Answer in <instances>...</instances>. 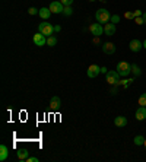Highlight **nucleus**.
I'll return each mask as SVG.
<instances>
[{
  "mask_svg": "<svg viewBox=\"0 0 146 162\" xmlns=\"http://www.w3.org/2000/svg\"><path fill=\"white\" fill-rule=\"evenodd\" d=\"M116 70L118 72V75L123 77L129 76V75H131V64L127 62H120L118 64H117Z\"/></svg>",
  "mask_w": 146,
  "mask_h": 162,
  "instance_id": "obj_1",
  "label": "nucleus"
},
{
  "mask_svg": "<svg viewBox=\"0 0 146 162\" xmlns=\"http://www.w3.org/2000/svg\"><path fill=\"white\" fill-rule=\"evenodd\" d=\"M38 32L44 34L45 37H51V35L56 34V31H54V25L48 24V22H43V24L38 25Z\"/></svg>",
  "mask_w": 146,
  "mask_h": 162,
  "instance_id": "obj_2",
  "label": "nucleus"
},
{
  "mask_svg": "<svg viewBox=\"0 0 146 162\" xmlns=\"http://www.w3.org/2000/svg\"><path fill=\"white\" fill-rule=\"evenodd\" d=\"M95 18H97L98 24H108L111 15H110V12L107 9H98L97 13H95Z\"/></svg>",
  "mask_w": 146,
  "mask_h": 162,
  "instance_id": "obj_3",
  "label": "nucleus"
},
{
  "mask_svg": "<svg viewBox=\"0 0 146 162\" xmlns=\"http://www.w3.org/2000/svg\"><path fill=\"white\" fill-rule=\"evenodd\" d=\"M105 81L110 83V85H117V82L120 81V75L117 70H110L105 75Z\"/></svg>",
  "mask_w": 146,
  "mask_h": 162,
  "instance_id": "obj_4",
  "label": "nucleus"
},
{
  "mask_svg": "<svg viewBox=\"0 0 146 162\" xmlns=\"http://www.w3.org/2000/svg\"><path fill=\"white\" fill-rule=\"evenodd\" d=\"M48 7H50V10H51V13H56V15L63 13V9H64V6L62 5L60 0H54V2H51Z\"/></svg>",
  "mask_w": 146,
  "mask_h": 162,
  "instance_id": "obj_5",
  "label": "nucleus"
},
{
  "mask_svg": "<svg viewBox=\"0 0 146 162\" xmlns=\"http://www.w3.org/2000/svg\"><path fill=\"white\" fill-rule=\"evenodd\" d=\"M32 41H34V44L37 47H44V45L47 44V37L41 32H37L34 37H32Z\"/></svg>",
  "mask_w": 146,
  "mask_h": 162,
  "instance_id": "obj_6",
  "label": "nucleus"
},
{
  "mask_svg": "<svg viewBox=\"0 0 146 162\" xmlns=\"http://www.w3.org/2000/svg\"><path fill=\"white\" fill-rule=\"evenodd\" d=\"M99 73H101V67L98 66V64H91V66L88 67V72H86L88 77H97Z\"/></svg>",
  "mask_w": 146,
  "mask_h": 162,
  "instance_id": "obj_7",
  "label": "nucleus"
},
{
  "mask_svg": "<svg viewBox=\"0 0 146 162\" xmlns=\"http://www.w3.org/2000/svg\"><path fill=\"white\" fill-rule=\"evenodd\" d=\"M129 47H130V50L133 53H139L142 48H143V43L139 41L137 38H135V39H131L130 43H129Z\"/></svg>",
  "mask_w": 146,
  "mask_h": 162,
  "instance_id": "obj_8",
  "label": "nucleus"
},
{
  "mask_svg": "<svg viewBox=\"0 0 146 162\" xmlns=\"http://www.w3.org/2000/svg\"><path fill=\"white\" fill-rule=\"evenodd\" d=\"M89 31H91L92 35L99 37V35H102V32H104V28H102L101 24H92L91 26H89Z\"/></svg>",
  "mask_w": 146,
  "mask_h": 162,
  "instance_id": "obj_9",
  "label": "nucleus"
},
{
  "mask_svg": "<svg viewBox=\"0 0 146 162\" xmlns=\"http://www.w3.org/2000/svg\"><path fill=\"white\" fill-rule=\"evenodd\" d=\"M101 47H102V51L105 53V54H114V53H116V50H117L116 45H114L112 43H110V41L104 43Z\"/></svg>",
  "mask_w": 146,
  "mask_h": 162,
  "instance_id": "obj_10",
  "label": "nucleus"
},
{
  "mask_svg": "<svg viewBox=\"0 0 146 162\" xmlns=\"http://www.w3.org/2000/svg\"><path fill=\"white\" fill-rule=\"evenodd\" d=\"M117 28H116V24H105V26H104V34L105 35H108V37H112L114 34H116Z\"/></svg>",
  "mask_w": 146,
  "mask_h": 162,
  "instance_id": "obj_11",
  "label": "nucleus"
},
{
  "mask_svg": "<svg viewBox=\"0 0 146 162\" xmlns=\"http://www.w3.org/2000/svg\"><path fill=\"white\" fill-rule=\"evenodd\" d=\"M62 107V100L58 98V96H53L51 100H50V108L51 110H58Z\"/></svg>",
  "mask_w": 146,
  "mask_h": 162,
  "instance_id": "obj_12",
  "label": "nucleus"
},
{
  "mask_svg": "<svg viewBox=\"0 0 146 162\" xmlns=\"http://www.w3.org/2000/svg\"><path fill=\"white\" fill-rule=\"evenodd\" d=\"M146 118V107H139L136 110V120L143 121Z\"/></svg>",
  "mask_w": 146,
  "mask_h": 162,
  "instance_id": "obj_13",
  "label": "nucleus"
},
{
  "mask_svg": "<svg viewBox=\"0 0 146 162\" xmlns=\"http://www.w3.org/2000/svg\"><path fill=\"white\" fill-rule=\"evenodd\" d=\"M114 124H116L117 127H126L127 126V118L126 117H123V115H118L114 118Z\"/></svg>",
  "mask_w": 146,
  "mask_h": 162,
  "instance_id": "obj_14",
  "label": "nucleus"
},
{
  "mask_svg": "<svg viewBox=\"0 0 146 162\" xmlns=\"http://www.w3.org/2000/svg\"><path fill=\"white\" fill-rule=\"evenodd\" d=\"M7 155H9V149H7V146L6 145H2L0 146V161L3 162L7 159Z\"/></svg>",
  "mask_w": 146,
  "mask_h": 162,
  "instance_id": "obj_15",
  "label": "nucleus"
},
{
  "mask_svg": "<svg viewBox=\"0 0 146 162\" xmlns=\"http://www.w3.org/2000/svg\"><path fill=\"white\" fill-rule=\"evenodd\" d=\"M39 16H41V18H43V19H48L50 16H51V10H50V7H41V9H39Z\"/></svg>",
  "mask_w": 146,
  "mask_h": 162,
  "instance_id": "obj_16",
  "label": "nucleus"
},
{
  "mask_svg": "<svg viewBox=\"0 0 146 162\" xmlns=\"http://www.w3.org/2000/svg\"><path fill=\"white\" fill-rule=\"evenodd\" d=\"M16 155H18V158H19L21 161H26V158H28L29 152H28V149H22V150H19Z\"/></svg>",
  "mask_w": 146,
  "mask_h": 162,
  "instance_id": "obj_17",
  "label": "nucleus"
},
{
  "mask_svg": "<svg viewBox=\"0 0 146 162\" xmlns=\"http://www.w3.org/2000/svg\"><path fill=\"white\" fill-rule=\"evenodd\" d=\"M131 75H133L135 77H137V76H140L142 75L140 67L137 66V64H131Z\"/></svg>",
  "mask_w": 146,
  "mask_h": 162,
  "instance_id": "obj_18",
  "label": "nucleus"
},
{
  "mask_svg": "<svg viewBox=\"0 0 146 162\" xmlns=\"http://www.w3.org/2000/svg\"><path fill=\"white\" fill-rule=\"evenodd\" d=\"M56 44H57V38H56V35L47 37V45H50V47H54Z\"/></svg>",
  "mask_w": 146,
  "mask_h": 162,
  "instance_id": "obj_19",
  "label": "nucleus"
},
{
  "mask_svg": "<svg viewBox=\"0 0 146 162\" xmlns=\"http://www.w3.org/2000/svg\"><path fill=\"white\" fill-rule=\"evenodd\" d=\"M133 142H135V145H136V146H142V145L145 143V137H143V136H140V134H137Z\"/></svg>",
  "mask_w": 146,
  "mask_h": 162,
  "instance_id": "obj_20",
  "label": "nucleus"
},
{
  "mask_svg": "<svg viewBox=\"0 0 146 162\" xmlns=\"http://www.w3.org/2000/svg\"><path fill=\"white\" fill-rule=\"evenodd\" d=\"M63 15H64V16H72V15H73V9H72V6H64V9H63Z\"/></svg>",
  "mask_w": 146,
  "mask_h": 162,
  "instance_id": "obj_21",
  "label": "nucleus"
},
{
  "mask_svg": "<svg viewBox=\"0 0 146 162\" xmlns=\"http://www.w3.org/2000/svg\"><path fill=\"white\" fill-rule=\"evenodd\" d=\"M137 102H139V105H140V107H146V94H142V95L139 96Z\"/></svg>",
  "mask_w": 146,
  "mask_h": 162,
  "instance_id": "obj_22",
  "label": "nucleus"
},
{
  "mask_svg": "<svg viewBox=\"0 0 146 162\" xmlns=\"http://www.w3.org/2000/svg\"><path fill=\"white\" fill-rule=\"evenodd\" d=\"M110 22H111V24H118V22H120V16H118V15H112L111 18H110Z\"/></svg>",
  "mask_w": 146,
  "mask_h": 162,
  "instance_id": "obj_23",
  "label": "nucleus"
},
{
  "mask_svg": "<svg viewBox=\"0 0 146 162\" xmlns=\"http://www.w3.org/2000/svg\"><path fill=\"white\" fill-rule=\"evenodd\" d=\"M28 13L31 15V16H34V15H38V13H39V10L35 9V7H29V9H28Z\"/></svg>",
  "mask_w": 146,
  "mask_h": 162,
  "instance_id": "obj_24",
  "label": "nucleus"
},
{
  "mask_svg": "<svg viewBox=\"0 0 146 162\" xmlns=\"http://www.w3.org/2000/svg\"><path fill=\"white\" fill-rule=\"evenodd\" d=\"M135 24L143 25V24H145V21H143V18H142V16H139V18H135Z\"/></svg>",
  "mask_w": 146,
  "mask_h": 162,
  "instance_id": "obj_25",
  "label": "nucleus"
},
{
  "mask_svg": "<svg viewBox=\"0 0 146 162\" xmlns=\"http://www.w3.org/2000/svg\"><path fill=\"white\" fill-rule=\"evenodd\" d=\"M124 16H126V19H135V15H133V12H126Z\"/></svg>",
  "mask_w": 146,
  "mask_h": 162,
  "instance_id": "obj_26",
  "label": "nucleus"
},
{
  "mask_svg": "<svg viewBox=\"0 0 146 162\" xmlns=\"http://www.w3.org/2000/svg\"><path fill=\"white\" fill-rule=\"evenodd\" d=\"M60 2H62L63 6H72V3H73V0H60Z\"/></svg>",
  "mask_w": 146,
  "mask_h": 162,
  "instance_id": "obj_27",
  "label": "nucleus"
},
{
  "mask_svg": "<svg viewBox=\"0 0 146 162\" xmlns=\"http://www.w3.org/2000/svg\"><path fill=\"white\" fill-rule=\"evenodd\" d=\"M26 161H28V162H38L39 161V159H38V158H35V156H31V158H26Z\"/></svg>",
  "mask_w": 146,
  "mask_h": 162,
  "instance_id": "obj_28",
  "label": "nucleus"
},
{
  "mask_svg": "<svg viewBox=\"0 0 146 162\" xmlns=\"http://www.w3.org/2000/svg\"><path fill=\"white\" fill-rule=\"evenodd\" d=\"M110 92H111V95H116V94H117V85H114V88H111Z\"/></svg>",
  "mask_w": 146,
  "mask_h": 162,
  "instance_id": "obj_29",
  "label": "nucleus"
},
{
  "mask_svg": "<svg viewBox=\"0 0 146 162\" xmlns=\"http://www.w3.org/2000/svg\"><path fill=\"white\" fill-rule=\"evenodd\" d=\"M133 15H135V18H139V16H142V12H140V10H135Z\"/></svg>",
  "mask_w": 146,
  "mask_h": 162,
  "instance_id": "obj_30",
  "label": "nucleus"
},
{
  "mask_svg": "<svg viewBox=\"0 0 146 162\" xmlns=\"http://www.w3.org/2000/svg\"><path fill=\"white\" fill-rule=\"evenodd\" d=\"M54 31H56V32H60V31H62V26H60V25H54Z\"/></svg>",
  "mask_w": 146,
  "mask_h": 162,
  "instance_id": "obj_31",
  "label": "nucleus"
},
{
  "mask_svg": "<svg viewBox=\"0 0 146 162\" xmlns=\"http://www.w3.org/2000/svg\"><path fill=\"white\" fill-rule=\"evenodd\" d=\"M101 73H104V75H107V73H108L107 67H104V66H102V67H101Z\"/></svg>",
  "mask_w": 146,
  "mask_h": 162,
  "instance_id": "obj_32",
  "label": "nucleus"
},
{
  "mask_svg": "<svg viewBox=\"0 0 146 162\" xmlns=\"http://www.w3.org/2000/svg\"><path fill=\"white\" fill-rule=\"evenodd\" d=\"M142 18H143V21H145V24H146V12L145 13H142Z\"/></svg>",
  "mask_w": 146,
  "mask_h": 162,
  "instance_id": "obj_33",
  "label": "nucleus"
},
{
  "mask_svg": "<svg viewBox=\"0 0 146 162\" xmlns=\"http://www.w3.org/2000/svg\"><path fill=\"white\" fill-rule=\"evenodd\" d=\"M143 48H146V39L143 41Z\"/></svg>",
  "mask_w": 146,
  "mask_h": 162,
  "instance_id": "obj_34",
  "label": "nucleus"
},
{
  "mask_svg": "<svg viewBox=\"0 0 146 162\" xmlns=\"http://www.w3.org/2000/svg\"><path fill=\"white\" fill-rule=\"evenodd\" d=\"M143 146H145V149H146V139H145V143H143Z\"/></svg>",
  "mask_w": 146,
  "mask_h": 162,
  "instance_id": "obj_35",
  "label": "nucleus"
},
{
  "mask_svg": "<svg viewBox=\"0 0 146 162\" xmlns=\"http://www.w3.org/2000/svg\"><path fill=\"white\" fill-rule=\"evenodd\" d=\"M91 2H95V0H91Z\"/></svg>",
  "mask_w": 146,
  "mask_h": 162,
  "instance_id": "obj_36",
  "label": "nucleus"
}]
</instances>
